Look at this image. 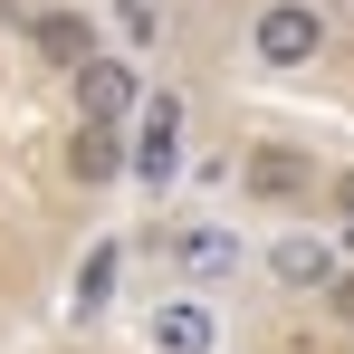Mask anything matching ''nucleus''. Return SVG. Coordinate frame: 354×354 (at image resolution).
I'll use <instances>...</instances> for the list:
<instances>
[{
    "label": "nucleus",
    "instance_id": "obj_1",
    "mask_svg": "<svg viewBox=\"0 0 354 354\" xmlns=\"http://www.w3.org/2000/svg\"><path fill=\"white\" fill-rule=\"evenodd\" d=\"M326 39H335V19L316 0H259L249 10V58L268 67V77H306V67L326 58Z\"/></svg>",
    "mask_w": 354,
    "mask_h": 354
},
{
    "label": "nucleus",
    "instance_id": "obj_2",
    "mask_svg": "<svg viewBox=\"0 0 354 354\" xmlns=\"http://www.w3.org/2000/svg\"><path fill=\"white\" fill-rule=\"evenodd\" d=\"M67 86H77V124H134L144 115V77H134L124 48H96Z\"/></svg>",
    "mask_w": 354,
    "mask_h": 354
},
{
    "label": "nucleus",
    "instance_id": "obj_3",
    "mask_svg": "<svg viewBox=\"0 0 354 354\" xmlns=\"http://www.w3.org/2000/svg\"><path fill=\"white\" fill-rule=\"evenodd\" d=\"M124 182H144V192H173L182 182V96L173 86L144 96V115H134V173Z\"/></svg>",
    "mask_w": 354,
    "mask_h": 354
},
{
    "label": "nucleus",
    "instance_id": "obj_4",
    "mask_svg": "<svg viewBox=\"0 0 354 354\" xmlns=\"http://www.w3.org/2000/svg\"><path fill=\"white\" fill-rule=\"evenodd\" d=\"M163 259H173L192 288H221V278H239L249 239H239L230 221H173V230H163Z\"/></svg>",
    "mask_w": 354,
    "mask_h": 354
},
{
    "label": "nucleus",
    "instance_id": "obj_5",
    "mask_svg": "<svg viewBox=\"0 0 354 354\" xmlns=\"http://www.w3.org/2000/svg\"><path fill=\"white\" fill-rule=\"evenodd\" d=\"M144 354H221V306H211L201 288L163 297V306L144 316Z\"/></svg>",
    "mask_w": 354,
    "mask_h": 354
},
{
    "label": "nucleus",
    "instance_id": "obj_6",
    "mask_svg": "<svg viewBox=\"0 0 354 354\" xmlns=\"http://www.w3.org/2000/svg\"><path fill=\"white\" fill-rule=\"evenodd\" d=\"M306 192H326V163H316L306 144H249V201H278V211H297Z\"/></svg>",
    "mask_w": 354,
    "mask_h": 354
},
{
    "label": "nucleus",
    "instance_id": "obj_7",
    "mask_svg": "<svg viewBox=\"0 0 354 354\" xmlns=\"http://www.w3.org/2000/svg\"><path fill=\"white\" fill-rule=\"evenodd\" d=\"M335 268H345V249H335L326 230H306V221L278 230V249H268V278H278V288H306V297L335 288Z\"/></svg>",
    "mask_w": 354,
    "mask_h": 354
},
{
    "label": "nucleus",
    "instance_id": "obj_8",
    "mask_svg": "<svg viewBox=\"0 0 354 354\" xmlns=\"http://www.w3.org/2000/svg\"><path fill=\"white\" fill-rule=\"evenodd\" d=\"M134 173V134L124 124H77L67 134V182L77 192H106V182H124Z\"/></svg>",
    "mask_w": 354,
    "mask_h": 354
},
{
    "label": "nucleus",
    "instance_id": "obj_9",
    "mask_svg": "<svg viewBox=\"0 0 354 354\" xmlns=\"http://www.w3.org/2000/svg\"><path fill=\"white\" fill-rule=\"evenodd\" d=\"M29 48L58 67V77H77L106 39H96V19H86V10H29Z\"/></svg>",
    "mask_w": 354,
    "mask_h": 354
},
{
    "label": "nucleus",
    "instance_id": "obj_10",
    "mask_svg": "<svg viewBox=\"0 0 354 354\" xmlns=\"http://www.w3.org/2000/svg\"><path fill=\"white\" fill-rule=\"evenodd\" d=\"M106 29H115V48L134 58V48H153L173 19H163V0H106Z\"/></svg>",
    "mask_w": 354,
    "mask_h": 354
},
{
    "label": "nucleus",
    "instance_id": "obj_11",
    "mask_svg": "<svg viewBox=\"0 0 354 354\" xmlns=\"http://www.w3.org/2000/svg\"><path fill=\"white\" fill-rule=\"evenodd\" d=\"M326 211H335V249H345V268H354V163L326 173Z\"/></svg>",
    "mask_w": 354,
    "mask_h": 354
},
{
    "label": "nucleus",
    "instance_id": "obj_12",
    "mask_svg": "<svg viewBox=\"0 0 354 354\" xmlns=\"http://www.w3.org/2000/svg\"><path fill=\"white\" fill-rule=\"evenodd\" d=\"M106 297H115V249H96V259H86V278H77V316L96 326V316H106Z\"/></svg>",
    "mask_w": 354,
    "mask_h": 354
},
{
    "label": "nucleus",
    "instance_id": "obj_13",
    "mask_svg": "<svg viewBox=\"0 0 354 354\" xmlns=\"http://www.w3.org/2000/svg\"><path fill=\"white\" fill-rule=\"evenodd\" d=\"M326 316H335V326H354V268H335V288H326Z\"/></svg>",
    "mask_w": 354,
    "mask_h": 354
},
{
    "label": "nucleus",
    "instance_id": "obj_14",
    "mask_svg": "<svg viewBox=\"0 0 354 354\" xmlns=\"http://www.w3.org/2000/svg\"><path fill=\"white\" fill-rule=\"evenodd\" d=\"M316 10H326V19H345V10H354V0H316Z\"/></svg>",
    "mask_w": 354,
    "mask_h": 354
}]
</instances>
